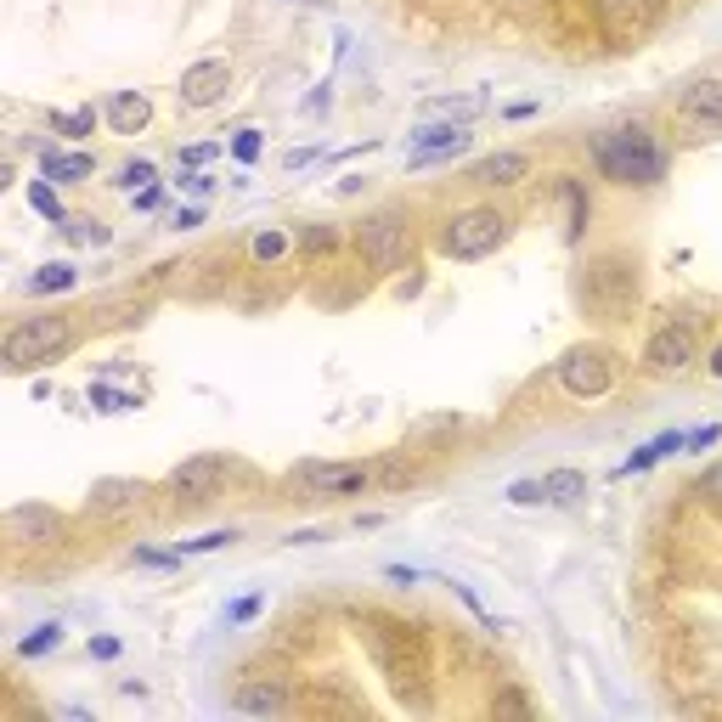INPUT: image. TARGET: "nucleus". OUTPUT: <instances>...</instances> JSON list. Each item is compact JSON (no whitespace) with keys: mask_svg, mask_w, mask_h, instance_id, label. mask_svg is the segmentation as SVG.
<instances>
[{"mask_svg":"<svg viewBox=\"0 0 722 722\" xmlns=\"http://www.w3.org/2000/svg\"><path fill=\"white\" fill-rule=\"evenodd\" d=\"M593 164L621 187H655L666 175V147L644 125H615L604 136H593Z\"/></svg>","mask_w":722,"mask_h":722,"instance_id":"nucleus-1","label":"nucleus"},{"mask_svg":"<svg viewBox=\"0 0 722 722\" xmlns=\"http://www.w3.org/2000/svg\"><path fill=\"white\" fill-rule=\"evenodd\" d=\"M638 299V266L627 254H598L593 266L581 271V305L604 322H621Z\"/></svg>","mask_w":722,"mask_h":722,"instance_id":"nucleus-2","label":"nucleus"},{"mask_svg":"<svg viewBox=\"0 0 722 722\" xmlns=\"http://www.w3.org/2000/svg\"><path fill=\"white\" fill-rule=\"evenodd\" d=\"M508 237V215L491 204H474V209H457L446 220V232H440V254H452V260H486V254L503 249Z\"/></svg>","mask_w":722,"mask_h":722,"instance_id":"nucleus-3","label":"nucleus"},{"mask_svg":"<svg viewBox=\"0 0 722 722\" xmlns=\"http://www.w3.org/2000/svg\"><path fill=\"white\" fill-rule=\"evenodd\" d=\"M68 345V316H23L6 339H0V361L12 367V373H29L40 367L46 356Z\"/></svg>","mask_w":722,"mask_h":722,"instance_id":"nucleus-4","label":"nucleus"},{"mask_svg":"<svg viewBox=\"0 0 722 722\" xmlns=\"http://www.w3.org/2000/svg\"><path fill=\"white\" fill-rule=\"evenodd\" d=\"M373 649H378V666L390 672L395 689H412V683H424L429 660H424V638L412 627H395V621H378L373 632Z\"/></svg>","mask_w":722,"mask_h":722,"instance_id":"nucleus-5","label":"nucleus"},{"mask_svg":"<svg viewBox=\"0 0 722 722\" xmlns=\"http://www.w3.org/2000/svg\"><path fill=\"white\" fill-rule=\"evenodd\" d=\"M356 249L367 266L378 271H395L401 260L412 254V232H407V215H395V209H378L373 220H361L356 226Z\"/></svg>","mask_w":722,"mask_h":722,"instance_id":"nucleus-6","label":"nucleus"},{"mask_svg":"<svg viewBox=\"0 0 722 722\" xmlns=\"http://www.w3.org/2000/svg\"><path fill=\"white\" fill-rule=\"evenodd\" d=\"M559 384H565V395H576V401H598V395H610V384H615V356L604 345L565 350V361H559Z\"/></svg>","mask_w":722,"mask_h":722,"instance_id":"nucleus-7","label":"nucleus"},{"mask_svg":"<svg viewBox=\"0 0 722 722\" xmlns=\"http://www.w3.org/2000/svg\"><path fill=\"white\" fill-rule=\"evenodd\" d=\"M469 125L463 119H440V125H418L407 136V170H429V164H452L457 153H469Z\"/></svg>","mask_w":722,"mask_h":722,"instance_id":"nucleus-8","label":"nucleus"},{"mask_svg":"<svg viewBox=\"0 0 722 722\" xmlns=\"http://www.w3.org/2000/svg\"><path fill=\"white\" fill-rule=\"evenodd\" d=\"M694 361V322L683 316V322H660L655 333H649V345H644V367L649 373H683Z\"/></svg>","mask_w":722,"mask_h":722,"instance_id":"nucleus-9","label":"nucleus"},{"mask_svg":"<svg viewBox=\"0 0 722 722\" xmlns=\"http://www.w3.org/2000/svg\"><path fill=\"white\" fill-rule=\"evenodd\" d=\"M226 91H232V63L226 57H204V63H192L181 74V102L187 108H215Z\"/></svg>","mask_w":722,"mask_h":722,"instance_id":"nucleus-10","label":"nucleus"},{"mask_svg":"<svg viewBox=\"0 0 722 722\" xmlns=\"http://www.w3.org/2000/svg\"><path fill=\"white\" fill-rule=\"evenodd\" d=\"M294 480L328 491V497H356V491L373 480V469H367V463H299Z\"/></svg>","mask_w":722,"mask_h":722,"instance_id":"nucleus-11","label":"nucleus"},{"mask_svg":"<svg viewBox=\"0 0 722 722\" xmlns=\"http://www.w3.org/2000/svg\"><path fill=\"white\" fill-rule=\"evenodd\" d=\"M677 113H683V125L689 130L722 136V79H700V85H689L683 102H677Z\"/></svg>","mask_w":722,"mask_h":722,"instance_id":"nucleus-12","label":"nucleus"},{"mask_svg":"<svg viewBox=\"0 0 722 722\" xmlns=\"http://www.w3.org/2000/svg\"><path fill=\"white\" fill-rule=\"evenodd\" d=\"M175 497H187V503H204V497H215L220 486H226V463L220 457H192V463H181V469L170 474Z\"/></svg>","mask_w":722,"mask_h":722,"instance_id":"nucleus-13","label":"nucleus"},{"mask_svg":"<svg viewBox=\"0 0 722 722\" xmlns=\"http://www.w3.org/2000/svg\"><path fill=\"white\" fill-rule=\"evenodd\" d=\"M531 175V158L525 153H491L480 164H469V181L474 187H519Z\"/></svg>","mask_w":722,"mask_h":722,"instance_id":"nucleus-14","label":"nucleus"},{"mask_svg":"<svg viewBox=\"0 0 722 722\" xmlns=\"http://www.w3.org/2000/svg\"><path fill=\"white\" fill-rule=\"evenodd\" d=\"M232 706L249 711V717H277V711H288V689L277 677H254V683H243L232 694Z\"/></svg>","mask_w":722,"mask_h":722,"instance_id":"nucleus-15","label":"nucleus"},{"mask_svg":"<svg viewBox=\"0 0 722 722\" xmlns=\"http://www.w3.org/2000/svg\"><path fill=\"white\" fill-rule=\"evenodd\" d=\"M147 119H153V102H147L142 91H113V96H108V125L119 130V136H136V130H147Z\"/></svg>","mask_w":722,"mask_h":722,"instance_id":"nucleus-16","label":"nucleus"},{"mask_svg":"<svg viewBox=\"0 0 722 722\" xmlns=\"http://www.w3.org/2000/svg\"><path fill=\"white\" fill-rule=\"evenodd\" d=\"M672 452H689V435H683V429H666V435L644 440V446H638V452H632L615 474H644V469H655L660 457H672Z\"/></svg>","mask_w":722,"mask_h":722,"instance_id":"nucleus-17","label":"nucleus"},{"mask_svg":"<svg viewBox=\"0 0 722 722\" xmlns=\"http://www.w3.org/2000/svg\"><path fill=\"white\" fill-rule=\"evenodd\" d=\"M91 170H96L91 153H57V147H46V158H40V175H46L51 187H74V181H85Z\"/></svg>","mask_w":722,"mask_h":722,"instance_id":"nucleus-18","label":"nucleus"},{"mask_svg":"<svg viewBox=\"0 0 722 722\" xmlns=\"http://www.w3.org/2000/svg\"><path fill=\"white\" fill-rule=\"evenodd\" d=\"M559 192H565V209H570L565 243H581V237H587V220H593V198H587V187H581L576 175H565V181H559Z\"/></svg>","mask_w":722,"mask_h":722,"instance_id":"nucleus-19","label":"nucleus"},{"mask_svg":"<svg viewBox=\"0 0 722 722\" xmlns=\"http://www.w3.org/2000/svg\"><path fill=\"white\" fill-rule=\"evenodd\" d=\"M46 125L57 130L63 142H85V136L96 130V108H51Z\"/></svg>","mask_w":722,"mask_h":722,"instance_id":"nucleus-20","label":"nucleus"},{"mask_svg":"<svg viewBox=\"0 0 722 722\" xmlns=\"http://www.w3.org/2000/svg\"><path fill=\"white\" fill-rule=\"evenodd\" d=\"M74 283H79V271L68 266V260H51V266H40L29 277V294H68Z\"/></svg>","mask_w":722,"mask_h":722,"instance_id":"nucleus-21","label":"nucleus"},{"mask_svg":"<svg viewBox=\"0 0 722 722\" xmlns=\"http://www.w3.org/2000/svg\"><path fill=\"white\" fill-rule=\"evenodd\" d=\"M6 531L17 536V542H29V531H57V514H51V508H12V514H6Z\"/></svg>","mask_w":722,"mask_h":722,"instance_id":"nucleus-22","label":"nucleus"},{"mask_svg":"<svg viewBox=\"0 0 722 722\" xmlns=\"http://www.w3.org/2000/svg\"><path fill=\"white\" fill-rule=\"evenodd\" d=\"M57 644H63V621H46V627H34L29 638H17V655H23V660H40V655H51Z\"/></svg>","mask_w":722,"mask_h":722,"instance_id":"nucleus-23","label":"nucleus"},{"mask_svg":"<svg viewBox=\"0 0 722 722\" xmlns=\"http://www.w3.org/2000/svg\"><path fill=\"white\" fill-rule=\"evenodd\" d=\"M542 491H548V503H576L581 491H587V474H576V469H553L548 480H542Z\"/></svg>","mask_w":722,"mask_h":722,"instance_id":"nucleus-24","label":"nucleus"},{"mask_svg":"<svg viewBox=\"0 0 722 722\" xmlns=\"http://www.w3.org/2000/svg\"><path fill=\"white\" fill-rule=\"evenodd\" d=\"M85 395H91V407H96V412H108V418H113V412H136V407H142L136 395L113 390V384H102V378H91V390H85Z\"/></svg>","mask_w":722,"mask_h":722,"instance_id":"nucleus-25","label":"nucleus"},{"mask_svg":"<svg viewBox=\"0 0 722 722\" xmlns=\"http://www.w3.org/2000/svg\"><path fill=\"white\" fill-rule=\"evenodd\" d=\"M29 204L40 209V215H46L51 226H68V215H63V198H57V187H51L46 175H40V181H29Z\"/></svg>","mask_w":722,"mask_h":722,"instance_id":"nucleus-26","label":"nucleus"},{"mask_svg":"<svg viewBox=\"0 0 722 722\" xmlns=\"http://www.w3.org/2000/svg\"><path fill=\"white\" fill-rule=\"evenodd\" d=\"M130 497H136L130 480H102L96 497H91V508H96V514H119V508H130Z\"/></svg>","mask_w":722,"mask_h":722,"instance_id":"nucleus-27","label":"nucleus"},{"mask_svg":"<svg viewBox=\"0 0 722 722\" xmlns=\"http://www.w3.org/2000/svg\"><path fill=\"white\" fill-rule=\"evenodd\" d=\"M153 181H158L153 158H130L125 170H119V181H113V187H125V192H142V187H153Z\"/></svg>","mask_w":722,"mask_h":722,"instance_id":"nucleus-28","label":"nucleus"},{"mask_svg":"<svg viewBox=\"0 0 722 722\" xmlns=\"http://www.w3.org/2000/svg\"><path fill=\"white\" fill-rule=\"evenodd\" d=\"M260 610H266V593H243L237 604H226V627H249Z\"/></svg>","mask_w":722,"mask_h":722,"instance_id":"nucleus-29","label":"nucleus"},{"mask_svg":"<svg viewBox=\"0 0 722 722\" xmlns=\"http://www.w3.org/2000/svg\"><path fill=\"white\" fill-rule=\"evenodd\" d=\"M232 542H237V531L226 525V531H204V536H192V542H181V553L187 559L192 553H220V548H232Z\"/></svg>","mask_w":722,"mask_h":722,"instance_id":"nucleus-30","label":"nucleus"},{"mask_svg":"<svg viewBox=\"0 0 722 722\" xmlns=\"http://www.w3.org/2000/svg\"><path fill=\"white\" fill-rule=\"evenodd\" d=\"M249 249H254V260H260V266H271V260H283V254H288V232H260Z\"/></svg>","mask_w":722,"mask_h":722,"instance_id":"nucleus-31","label":"nucleus"},{"mask_svg":"<svg viewBox=\"0 0 722 722\" xmlns=\"http://www.w3.org/2000/svg\"><path fill=\"white\" fill-rule=\"evenodd\" d=\"M63 232L74 237V243H91V249H102V243H108V226H102V220H68Z\"/></svg>","mask_w":722,"mask_h":722,"instance_id":"nucleus-32","label":"nucleus"},{"mask_svg":"<svg viewBox=\"0 0 722 722\" xmlns=\"http://www.w3.org/2000/svg\"><path fill=\"white\" fill-rule=\"evenodd\" d=\"M694 497H700V503H711V508H722V463H711V469L694 480Z\"/></svg>","mask_w":722,"mask_h":722,"instance_id":"nucleus-33","label":"nucleus"},{"mask_svg":"<svg viewBox=\"0 0 722 722\" xmlns=\"http://www.w3.org/2000/svg\"><path fill=\"white\" fill-rule=\"evenodd\" d=\"M508 503L536 508V503H548V491H542V480H514V486H508Z\"/></svg>","mask_w":722,"mask_h":722,"instance_id":"nucleus-34","label":"nucleus"},{"mask_svg":"<svg viewBox=\"0 0 722 722\" xmlns=\"http://www.w3.org/2000/svg\"><path fill=\"white\" fill-rule=\"evenodd\" d=\"M260 153H266V142H260V130H237V136H232V158H237V164H254Z\"/></svg>","mask_w":722,"mask_h":722,"instance_id":"nucleus-35","label":"nucleus"},{"mask_svg":"<svg viewBox=\"0 0 722 722\" xmlns=\"http://www.w3.org/2000/svg\"><path fill=\"white\" fill-rule=\"evenodd\" d=\"M299 243L311 254H328L333 243H339V232H333V226H299Z\"/></svg>","mask_w":722,"mask_h":722,"instance_id":"nucleus-36","label":"nucleus"},{"mask_svg":"<svg viewBox=\"0 0 722 722\" xmlns=\"http://www.w3.org/2000/svg\"><path fill=\"white\" fill-rule=\"evenodd\" d=\"M187 553L175 548V553H158V548H136V565H153V570H170V565H181Z\"/></svg>","mask_w":722,"mask_h":722,"instance_id":"nucleus-37","label":"nucleus"},{"mask_svg":"<svg viewBox=\"0 0 722 722\" xmlns=\"http://www.w3.org/2000/svg\"><path fill=\"white\" fill-rule=\"evenodd\" d=\"M192 226H204V204H181L175 209V232H192Z\"/></svg>","mask_w":722,"mask_h":722,"instance_id":"nucleus-38","label":"nucleus"},{"mask_svg":"<svg viewBox=\"0 0 722 722\" xmlns=\"http://www.w3.org/2000/svg\"><path fill=\"white\" fill-rule=\"evenodd\" d=\"M158 198H164V192H158V181H153V187H142V192H130V204H136V215H153V209H158Z\"/></svg>","mask_w":722,"mask_h":722,"instance_id":"nucleus-39","label":"nucleus"},{"mask_svg":"<svg viewBox=\"0 0 722 722\" xmlns=\"http://www.w3.org/2000/svg\"><path fill=\"white\" fill-rule=\"evenodd\" d=\"M181 187H187L192 198H209V192H215V175H181Z\"/></svg>","mask_w":722,"mask_h":722,"instance_id":"nucleus-40","label":"nucleus"},{"mask_svg":"<svg viewBox=\"0 0 722 722\" xmlns=\"http://www.w3.org/2000/svg\"><path fill=\"white\" fill-rule=\"evenodd\" d=\"M91 655H96V660H119V638H108V632H102V638H91Z\"/></svg>","mask_w":722,"mask_h":722,"instance_id":"nucleus-41","label":"nucleus"},{"mask_svg":"<svg viewBox=\"0 0 722 722\" xmlns=\"http://www.w3.org/2000/svg\"><path fill=\"white\" fill-rule=\"evenodd\" d=\"M215 153H220L215 142H204V147H187V153H181V164H187V170H192V164H209V158H215Z\"/></svg>","mask_w":722,"mask_h":722,"instance_id":"nucleus-42","label":"nucleus"},{"mask_svg":"<svg viewBox=\"0 0 722 722\" xmlns=\"http://www.w3.org/2000/svg\"><path fill=\"white\" fill-rule=\"evenodd\" d=\"M717 440H722V424H700L689 435V446H717Z\"/></svg>","mask_w":722,"mask_h":722,"instance_id":"nucleus-43","label":"nucleus"},{"mask_svg":"<svg viewBox=\"0 0 722 722\" xmlns=\"http://www.w3.org/2000/svg\"><path fill=\"white\" fill-rule=\"evenodd\" d=\"M384 576H390L395 587H412V581L424 576V570H412V565H390V570H384Z\"/></svg>","mask_w":722,"mask_h":722,"instance_id":"nucleus-44","label":"nucleus"},{"mask_svg":"<svg viewBox=\"0 0 722 722\" xmlns=\"http://www.w3.org/2000/svg\"><path fill=\"white\" fill-rule=\"evenodd\" d=\"M316 158V147H294V153H288V170H299V164H311Z\"/></svg>","mask_w":722,"mask_h":722,"instance_id":"nucleus-45","label":"nucleus"},{"mask_svg":"<svg viewBox=\"0 0 722 722\" xmlns=\"http://www.w3.org/2000/svg\"><path fill=\"white\" fill-rule=\"evenodd\" d=\"M706 367H711V378H722V345H717V350H711V356H706Z\"/></svg>","mask_w":722,"mask_h":722,"instance_id":"nucleus-46","label":"nucleus"},{"mask_svg":"<svg viewBox=\"0 0 722 722\" xmlns=\"http://www.w3.org/2000/svg\"><path fill=\"white\" fill-rule=\"evenodd\" d=\"M621 6H638V12H644V6H660V0H621Z\"/></svg>","mask_w":722,"mask_h":722,"instance_id":"nucleus-47","label":"nucleus"}]
</instances>
